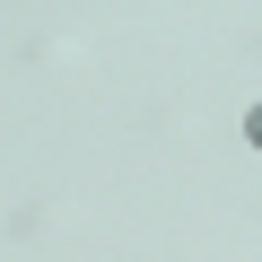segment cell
<instances>
[{
	"instance_id": "1",
	"label": "cell",
	"mask_w": 262,
	"mask_h": 262,
	"mask_svg": "<svg viewBox=\"0 0 262 262\" xmlns=\"http://www.w3.org/2000/svg\"><path fill=\"white\" fill-rule=\"evenodd\" d=\"M245 131H253V149H262V105H253V114H245Z\"/></svg>"
}]
</instances>
